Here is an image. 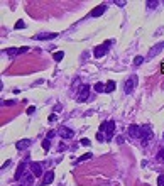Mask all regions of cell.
<instances>
[{
    "label": "cell",
    "instance_id": "20",
    "mask_svg": "<svg viewBox=\"0 0 164 186\" xmlns=\"http://www.w3.org/2000/svg\"><path fill=\"white\" fill-rule=\"evenodd\" d=\"M34 178H36V176L29 173V174H27V178H26V185H32V183H34Z\"/></svg>",
    "mask_w": 164,
    "mask_h": 186
},
{
    "label": "cell",
    "instance_id": "27",
    "mask_svg": "<svg viewBox=\"0 0 164 186\" xmlns=\"http://www.w3.org/2000/svg\"><path fill=\"white\" fill-rule=\"evenodd\" d=\"M157 186H164V174H161L157 178Z\"/></svg>",
    "mask_w": 164,
    "mask_h": 186
},
{
    "label": "cell",
    "instance_id": "2",
    "mask_svg": "<svg viewBox=\"0 0 164 186\" xmlns=\"http://www.w3.org/2000/svg\"><path fill=\"white\" fill-rule=\"evenodd\" d=\"M88 95H90V85H81L80 90H78L76 100L78 102H85V100H88Z\"/></svg>",
    "mask_w": 164,
    "mask_h": 186
},
{
    "label": "cell",
    "instance_id": "9",
    "mask_svg": "<svg viewBox=\"0 0 164 186\" xmlns=\"http://www.w3.org/2000/svg\"><path fill=\"white\" fill-rule=\"evenodd\" d=\"M107 10V5L105 3H102V5H98V7H95V9L90 12V17H100L103 12Z\"/></svg>",
    "mask_w": 164,
    "mask_h": 186
},
{
    "label": "cell",
    "instance_id": "5",
    "mask_svg": "<svg viewBox=\"0 0 164 186\" xmlns=\"http://www.w3.org/2000/svg\"><path fill=\"white\" fill-rule=\"evenodd\" d=\"M26 169H27V161H22L19 164V167H17V173H15V181H20L22 179V176H24V173H26Z\"/></svg>",
    "mask_w": 164,
    "mask_h": 186
},
{
    "label": "cell",
    "instance_id": "34",
    "mask_svg": "<svg viewBox=\"0 0 164 186\" xmlns=\"http://www.w3.org/2000/svg\"><path fill=\"white\" fill-rule=\"evenodd\" d=\"M34 110H36L34 107H29V108H27V113H29V115H30V113H34Z\"/></svg>",
    "mask_w": 164,
    "mask_h": 186
},
{
    "label": "cell",
    "instance_id": "30",
    "mask_svg": "<svg viewBox=\"0 0 164 186\" xmlns=\"http://www.w3.org/2000/svg\"><path fill=\"white\" fill-rule=\"evenodd\" d=\"M14 103H15L14 100H7V102H3L2 105H5V107H10V105H14Z\"/></svg>",
    "mask_w": 164,
    "mask_h": 186
},
{
    "label": "cell",
    "instance_id": "35",
    "mask_svg": "<svg viewBox=\"0 0 164 186\" xmlns=\"http://www.w3.org/2000/svg\"><path fill=\"white\" fill-rule=\"evenodd\" d=\"M163 137H164V136H163Z\"/></svg>",
    "mask_w": 164,
    "mask_h": 186
},
{
    "label": "cell",
    "instance_id": "22",
    "mask_svg": "<svg viewBox=\"0 0 164 186\" xmlns=\"http://www.w3.org/2000/svg\"><path fill=\"white\" fill-rule=\"evenodd\" d=\"M142 61H144L142 56H137V58L134 59V64H135V66H139V64H142Z\"/></svg>",
    "mask_w": 164,
    "mask_h": 186
},
{
    "label": "cell",
    "instance_id": "12",
    "mask_svg": "<svg viewBox=\"0 0 164 186\" xmlns=\"http://www.w3.org/2000/svg\"><path fill=\"white\" fill-rule=\"evenodd\" d=\"M53 181H54V173H53V171H48V173L44 174V178H42V186L51 185Z\"/></svg>",
    "mask_w": 164,
    "mask_h": 186
},
{
    "label": "cell",
    "instance_id": "32",
    "mask_svg": "<svg viewBox=\"0 0 164 186\" xmlns=\"http://www.w3.org/2000/svg\"><path fill=\"white\" fill-rule=\"evenodd\" d=\"M61 110H63V107H61V105H59V103H58V105L54 107V112H61Z\"/></svg>",
    "mask_w": 164,
    "mask_h": 186
},
{
    "label": "cell",
    "instance_id": "33",
    "mask_svg": "<svg viewBox=\"0 0 164 186\" xmlns=\"http://www.w3.org/2000/svg\"><path fill=\"white\" fill-rule=\"evenodd\" d=\"M49 122H56V115L53 113V115H49Z\"/></svg>",
    "mask_w": 164,
    "mask_h": 186
},
{
    "label": "cell",
    "instance_id": "11",
    "mask_svg": "<svg viewBox=\"0 0 164 186\" xmlns=\"http://www.w3.org/2000/svg\"><path fill=\"white\" fill-rule=\"evenodd\" d=\"M30 169H32V174H34V176H42V164L30 162Z\"/></svg>",
    "mask_w": 164,
    "mask_h": 186
},
{
    "label": "cell",
    "instance_id": "29",
    "mask_svg": "<svg viewBox=\"0 0 164 186\" xmlns=\"http://www.w3.org/2000/svg\"><path fill=\"white\" fill-rule=\"evenodd\" d=\"M80 146H90V140H88V139H81V140H80Z\"/></svg>",
    "mask_w": 164,
    "mask_h": 186
},
{
    "label": "cell",
    "instance_id": "15",
    "mask_svg": "<svg viewBox=\"0 0 164 186\" xmlns=\"http://www.w3.org/2000/svg\"><path fill=\"white\" fill-rule=\"evenodd\" d=\"M115 81H112V80H110V81H107V85H105V93H112V91H113V90H115Z\"/></svg>",
    "mask_w": 164,
    "mask_h": 186
},
{
    "label": "cell",
    "instance_id": "31",
    "mask_svg": "<svg viewBox=\"0 0 164 186\" xmlns=\"http://www.w3.org/2000/svg\"><path fill=\"white\" fill-rule=\"evenodd\" d=\"M115 3L118 5V7H125V2H122V0H117Z\"/></svg>",
    "mask_w": 164,
    "mask_h": 186
},
{
    "label": "cell",
    "instance_id": "8",
    "mask_svg": "<svg viewBox=\"0 0 164 186\" xmlns=\"http://www.w3.org/2000/svg\"><path fill=\"white\" fill-rule=\"evenodd\" d=\"M58 134L63 139H71L73 136H75V132H73L71 129H68V127H59L58 129Z\"/></svg>",
    "mask_w": 164,
    "mask_h": 186
},
{
    "label": "cell",
    "instance_id": "16",
    "mask_svg": "<svg viewBox=\"0 0 164 186\" xmlns=\"http://www.w3.org/2000/svg\"><path fill=\"white\" fill-rule=\"evenodd\" d=\"M93 157V154L91 152H88V154H83L81 157H78L76 161H75V164H80V162H85V161H88V159H91Z\"/></svg>",
    "mask_w": 164,
    "mask_h": 186
},
{
    "label": "cell",
    "instance_id": "14",
    "mask_svg": "<svg viewBox=\"0 0 164 186\" xmlns=\"http://www.w3.org/2000/svg\"><path fill=\"white\" fill-rule=\"evenodd\" d=\"M163 48H164V42H159L157 46H154V48H152L151 51H149V58H152V56H156V54H157V53H159V51H161Z\"/></svg>",
    "mask_w": 164,
    "mask_h": 186
},
{
    "label": "cell",
    "instance_id": "10",
    "mask_svg": "<svg viewBox=\"0 0 164 186\" xmlns=\"http://www.w3.org/2000/svg\"><path fill=\"white\" fill-rule=\"evenodd\" d=\"M113 130H115V122H113V120L107 122L105 130H103V132H107V139H112V136H113Z\"/></svg>",
    "mask_w": 164,
    "mask_h": 186
},
{
    "label": "cell",
    "instance_id": "25",
    "mask_svg": "<svg viewBox=\"0 0 164 186\" xmlns=\"http://www.w3.org/2000/svg\"><path fill=\"white\" fill-rule=\"evenodd\" d=\"M58 151H59V152L66 151V144H64V142H59V144H58Z\"/></svg>",
    "mask_w": 164,
    "mask_h": 186
},
{
    "label": "cell",
    "instance_id": "19",
    "mask_svg": "<svg viewBox=\"0 0 164 186\" xmlns=\"http://www.w3.org/2000/svg\"><path fill=\"white\" fill-rule=\"evenodd\" d=\"M49 147H51V142H49V139H46V140H42V149H44V152H48Z\"/></svg>",
    "mask_w": 164,
    "mask_h": 186
},
{
    "label": "cell",
    "instance_id": "1",
    "mask_svg": "<svg viewBox=\"0 0 164 186\" xmlns=\"http://www.w3.org/2000/svg\"><path fill=\"white\" fill-rule=\"evenodd\" d=\"M110 44H112V41H107V42H103L102 46H97V48L93 49V56H95V58H102V56H105L107 53H108Z\"/></svg>",
    "mask_w": 164,
    "mask_h": 186
},
{
    "label": "cell",
    "instance_id": "21",
    "mask_svg": "<svg viewBox=\"0 0 164 186\" xmlns=\"http://www.w3.org/2000/svg\"><path fill=\"white\" fill-rule=\"evenodd\" d=\"M157 161H161V162H164V149H161V151L157 152Z\"/></svg>",
    "mask_w": 164,
    "mask_h": 186
},
{
    "label": "cell",
    "instance_id": "3",
    "mask_svg": "<svg viewBox=\"0 0 164 186\" xmlns=\"http://www.w3.org/2000/svg\"><path fill=\"white\" fill-rule=\"evenodd\" d=\"M135 85H137V76H130V78L125 81V85H124V91H125V95H130V93L134 91Z\"/></svg>",
    "mask_w": 164,
    "mask_h": 186
},
{
    "label": "cell",
    "instance_id": "26",
    "mask_svg": "<svg viewBox=\"0 0 164 186\" xmlns=\"http://www.w3.org/2000/svg\"><path fill=\"white\" fill-rule=\"evenodd\" d=\"M105 136H103V134H102V132H97V140H100V142H103V140H105Z\"/></svg>",
    "mask_w": 164,
    "mask_h": 186
},
{
    "label": "cell",
    "instance_id": "18",
    "mask_svg": "<svg viewBox=\"0 0 164 186\" xmlns=\"http://www.w3.org/2000/svg\"><path fill=\"white\" fill-rule=\"evenodd\" d=\"M53 58H54V61H61V59L64 58V53H63V51H58V53H54V56H53Z\"/></svg>",
    "mask_w": 164,
    "mask_h": 186
},
{
    "label": "cell",
    "instance_id": "17",
    "mask_svg": "<svg viewBox=\"0 0 164 186\" xmlns=\"http://www.w3.org/2000/svg\"><path fill=\"white\" fill-rule=\"evenodd\" d=\"M95 90H97L98 93H105V85H103V83H100V81H98L97 85H95Z\"/></svg>",
    "mask_w": 164,
    "mask_h": 186
},
{
    "label": "cell",
    "instance_id": "28",
    "mask_svg": "<svg viewBox=\"0 0 164 186\" xmlns=\"http://www.w3.org/2000/svg\"><path fill=\"white\" fill-rule=\"evenodd\" d=\"M56 132H58V130H49V132H48V139H49V140L56 136Z\"/></svg>",
    "mask_w": 164,
    "mask_h": 186
},
{
    "label": "cell",
    "instance_id": "4",
    "mask_svg": "<svg viewBox=\"0 0 164 186\" xmlns=\"http://www.w3.org/2000/svg\"><path fill=\"white\" fill-rule=\"evenodd\" d=\"M26 51H29L27 46H22V48H9L5 49V54L10 56V58H14V56H19V54H24Z\"/></svg>",
    "mask_w": 164,
    "mask_h": 186
},
{
    "label": "cell",
    "instance_id": "6",
    "mask_svg": "<svg viewBox=\"0 0 164 186\" xmlns=\"http://www.w3.org/2000/svg\"><path fill=\"white\" fill-rule=\"evenodd\" d=\"M129 134L135 139H142V127H139V125H130V127H129Z\"/></svg>",
    "mask_w": 164,
    "mask_h": 186
},
{
    "label": "cell",
    "instance_id": "13",
    "mask_svg": "<svg viewBox=\"0 0 164 186\" xmlns=\"http://www.w3.org/2000/svg\"><path fill=\"white\" fill-rule=\"evenodd\" d=\"M29 146H30V139H22V140H17V144H15V147L19 151H26Z\"/></svg>",
    "mask_w": 164,
    "mask_h": 186
},
{
    "label": "cell",
    "instance_id": "24",
    "mask_svg": "<svg viewBox=\"0 0 164 186\" xmlns=\"http://www.w3.org/2000/svg\"><path fill=\"white\" fill-rule=\"evenodd\" d=\"M24 27H26L24 20H17V24H15V29H24Z\"/></svg>",
    "mask_w": 164,
    "mask_h": 186
},
{
    "label": "cell",
    "instance_id": "23",
    "mask_svg": "<svg viewBox=\"0 0 164 186\" xmlns=\"http://www.w3.org/2000/svg\"><path fill=\"white\" fill-rule=\"evenodd\" d=\"M159 5V2H147V9H156Z\"/></svg>",
    "mask_w": 164,
    "mask_h": 186
},
{
    "label": "cell",
    "instance_id": "7",
    "mask_svg": "<svg viewBox=\"0 0 164 186\" xmlns=\"http://www.w3.org/2000/svg\"><path fill=\"white\" fill-rule=\"evenodd\" d=\"M54 37H58V34H54V32H41V34H36L34 36V39L37 41H49V39H54Z\"/></svg>",
    "mask_w": 164,
    "mask_h": 186
}]
</instances>
